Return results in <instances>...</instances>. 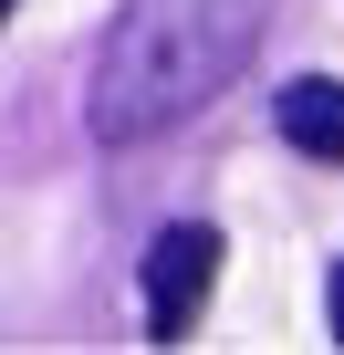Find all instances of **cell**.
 I'll list each match as a JSON object with an SVG mask.
<instances>
[{"label":"cell","mask_w":344,"mask_h":355,"mask_svg":"<svg viewBox=\"0 0 344 355\" xmlns=\"http://www.w3.org/2000/svg\"><path fill=\"white\" fill-rule=\"evenodd\" d=\"M271 11L282 0H125L84 84V125L105 146H146L167 125H188L251 73Z\"/></svg>","instance_id":"obj_1"},{"label":"cell","mask_w":344,"mask_h":355,"mask_svg":"<svg viewBox=\"0 0 344 355\" xmlns=\"http://www.w3.org/2000/svg\"><path fill=\"white\" fill-rule=\"evenodd\" d=\"M209 282H219V230H209V220L156 230V251H146V345H188Z\"/></svg>","instance_id":"obj_2"},{"label":"cell","mask_w":344,"mask_h":355,"mask_svg":"<svg viewBox=\"0 0 344 355\" xmlns=\"http://www.w3.org/2000/svg\"><path fill=\"white\" fill-rule=\"evenodd\" d=\"M271 125H282V146H292V157L344 167V84H334V73H292V84L271 94Z\"/></svg>","instance_id":"obj_3"},{"label":"cell","mask_w":344,"mask_h":355,"mask_svg":"<svg viewBox=\"0 0 344 355\" xmlns=\"http://www.w3.org/2000/svg\"><path fill=\"white\" fill-rule=\"evenodd\" d=\"M323 313H334V345H344V261L323 272Z\"/></svg>","instance_id":"obj_4"},{"label":"cell","mask_w":344,"mask_h":355,"mask_svg":"<svg viewBox=\"0 0 344 355\" xmlns=\"http://www.w3.org/2000/svg\"><path fill=\"white\" fill-rule=\"evenodd\" d=\"M0 21H11V0H0Z\"/></svg>","instance_id":"obj_5"}]
</instances>
